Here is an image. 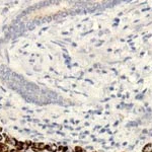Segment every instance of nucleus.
<instances>
[{"label":"nucleus","mask_w":152,"mask_h":152,"mask_svg":"<svg viewBox=\"0 0 152 152\" xmlns=\"http://www.w3.org/2000/svg\"><path fill=\"white\" fill-rule=\"evenodd\" d=\"M151 149H152V147H151V145L149 144V145H147V146H146V147L143 149V151H144V152H149Z\"/></svg>","instance_id":"f257e3e1"}]
</instances>
